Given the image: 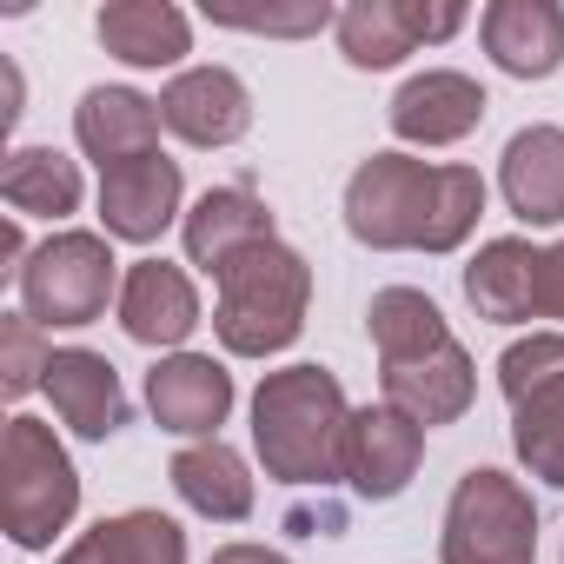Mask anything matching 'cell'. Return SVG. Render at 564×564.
I'll list each match as a JSON object with an SVG mask.
<instances>
[{
    "label": "cell",
    "instance_id": "obj_25",
    "mask_svg": "<svg viewBox=\"0 0 564 564\" xmlns=\"http://www.w3.org/2000/svg\"><path fill=\"white\" fill-rule=\"evenodd\" d=\"M0 199L28 219H67L80 206V166L54 147H14L0 166Z\"/></svg>",
    "mask_w": 564,
    "mask_h": 564
},
{
    "label": "cell",
    "instance_id": "obj_27",
    "mask_svg": "<svg viewBox=\"0 0 564 564\" xmlns=\"http://www.w3.org/2000/svg\"><path fill=\"white\" fill-rule=\"evenodd\" d=\"M213 28H239V34H319V28H339V14L326 0L313 8H206Z\"/></svg>",
    "mask_w": 564,
    "mask_h": 564
},
{
    "label": "cell",
    "instance_id": "obj_3",
    "mask_svg": "<svg viewBox=\"0 0 564 564\" xmlns=\"http://www.w3.org/2000/svg\"><path fill=\"white\" fill-rule=\"evenodd\" d=\"M346 438H352V405L326 366H286L265 372L252 392V445L265 458V478L279 485H339L346 478Z\"/></svg>",
    "mask_w": 564,
    "mask_h": 564
},
{
    "label": "cell",
    "instance_id": "obj_15",
    "mask_svg": "<svg viewBox=\"0 0 564 564\" xmlns=\"http://www.w3.org/2000/svg\"><path fill=\"white\" fill-rule=\"evenodd\" d=\"M485 54L511 80H544L564 67V8L557 0H491L478 14Z\"/></svg>",
    "mask_w": 564,
    "mask_h": 564
},
{
    "label": "cell",
    "instance_id": "obj_17",
    "mask_svg": "<svg viewBox=\"0 0 564 564\" xmlns=\"http://www.w3.org/2000/svg\"><path fill=\"white\" fill-rule=\"evenodd\" d=\"M47 399H54V412L80 432V438H113L120 425H127V386H120V372H113V359H100V352H87V346H67V352H54V366H47Z\"/></svg>",
    "mask_w": 564,
    "mask_h": 564
},
{
    "label": "cell",
    "instance_id": "obj_21",
    "mask_svg": "<svg viewBox=\"0 0 564 564\" xmlns=\"http://www.w3.org/2000/svg\"><path fill=\"white\" fill-rule=\"evenodd\" d=\"M94 34L127 67H173L193 54V21L173 0H107L94 14Z\"/></svg>",
    "mask_w": 564,
    "mask_h": 564
},
{
    "label": "cell",
    "instance_id": "obj_11",
    "mask_svg": "<svg viewBox=\"0 0 564 564\" xmlns=\"http://www.w3.org/2000/svg\"><path fill=\"white\" fill-rule=\"evenodd\" d=\"M147 405L160 419V432H180V438H219L226 412H232V372L206 352H173L147 372Z\"/></svg>",
    "mask_w": 564,
    "mask_h": 564
},
{
    "label": "cell",
    "instance_id": "obj_23",
    "mask_svg": "<svg viewBox=\"0 0 564 564\" xmlns=\"http://www.w3.org/2000/svg\"><path fill=\"white\" fill-rule=\"evenodd\" d=\"M61 564H186V531L166 511H120L67 544Z\"/></svg>",
    "mask_w": 564,
    "mask_h": 564
},
{
    "label": "cell",
    "instance_id": "obj_29",
    "mask_svg": "<svg viewBox=\"0 0 564 564\" xmlns=\"http://www.w3.org/2000/svg\"><path fill=\"white\" fill-rule=\"evenodd\" d=\"M206 564H286V557L265 551V544H226V551H213Z\"/></svg>",
    "mask_w": 564,
    "mask_h": 564
},
{
    "label": "cell",
    "instance_id": "obj_6",
    "mask_svg": "<svg viewBox=\"0 0 564 564\" xmlns=\"http://www.w3.org/2000/svg\"><path fill=\"white\" fill-rule=\"evenodd\" d=\"M445 564H538V505L518 478L478 465L458 478L445 505Z\"/></svg>",
    "mask_w": 564,
    "mask_h": 564
},
{
    "label": "cell",
    "instance_id": "obj_24",
    "mask_svg": "<svg viewBox=\"0 0 564 564\" xmlns=\"http://www.w3.org/2000/svg\"><path fill=\"white\" fill-rule=\"evenodd\" d=\"M173 491L199 511V518H219V524H239L252 511V478H246V458L219 438H199L173 458Z\"/></svg>",
    "mask_w": 564,
    "mask_h": 564
},
{
    "label": "cell",
    "instance_id": "obj_9",
    "mask_svg": "<svg viewBox=\"0 0 564 564\" xmlns=\"http://www.w3.org/2000/svg\"><path fill=\"white\" fill-rule=\"evenodd\" d=\"M458 28H465V8H452V0H438V8H425V0H352L339 14V47L352 67L379 74L419 54V41H452Z\"/></svg>",
    "mask_w": 564,
    "mask_h": 564
},
{
    "label": "cell",
    "instance_id": "obj_19",
    "mask_svg": "<svg viewBox=\"0 0 564 564\" xmlns=\"http://www.w3.org/2000/svg\"><path fill=\"white\" fill-rule=\"evenodd\" d=\"M120 326L127 339L140 346H180L193 326H199V293L193 279L166 259H140L127 279H120Z\"/></svg>",
    "mask_w": 564,
    "mask_h": 564
},
{
    "label": "cell",
    "instance_id": "obj_7",
    "mask_svg": "<svg viewBox=\"0 0 564 564\" xmlns=\"http://www.w3.org/2000/svg\"><path fill=\"white\" fill-rule=\"evenodd\" d=\"M498 386L511 405V445L524 471L564 491V333H531L505 346Z\"/></svg>",
    "mask_w": 564,
    "mask_h": 564
},
{
    "label": "cell",
    "instance_id": "obj_2",
    "mask_svg": "<svg viewBox=\"0 0 564 564\" xmlns=\"http://www.w3.org/2000/svg\"><path fill=\"white\" fill-rule=\"evenodd\" d=\"M366 333H372V346H379L386 405H399V412L419 419L425 432L465 419V405H471V392H478V372H471L465 346L452 339L445 313H438L425 293H412V286L372 293Z\"/></svg>",
    "mask_w": 564,
    "mask_h": 564
},
{
    "label": "cell",
    "instance_id": "obj_18",
    "mask_svg": "<svg viewBox=\"0 0 564 564\" xmlns=\"http://www.w3.org/2000/svg\"><path fill=\"white\" fill-rule=\"evenodd\" d=\"M538 259H544V246H531V239H491V246L465 265V300L478 306V319H491V326L544 319Z\"/></svg>",
    "mask_w": 564,
    "mask_h": 564
},
{
    "label": "cell",
    "instance_id": "obj_10",
    "mask_svg": "<svg viewBox=\"0 0 564 564\" xmlns=\"http://www.w3.org/2000/svg\"><path fill=\"white\" fill-rule=\"evenodd\" d=\"M419 458H425V425L405 419L399 405H366L352 412V438H346V485L372 505L399 498L412 478H419Z\"/></svg>",
    "mask_w": 564,
    "mask_h": 564
},
{
    "label": "cell",
    "instance_id": "obj_14",
    "mask_svg": "<svg viewBox=\"0 0 564 564\" xmlns=\"http://www.w3.org/2000/svg\"><path fill=\"white\" fill-rule=\"evenodd\" d=\"M485 107H491L485 87L465 80V74H452V67H438V74H412V80L392 94V133L412 140V147H452V140L478 133Z\"/></svg>",
    "mask_w": 564,
    "mask_h": 564
},
{
    "label": "cell",
    "instance_id": "obj_16",
    "mask_svg": "<svg viewBox=\"0 0 564 564\" xmlns=\"http://www.w3.org/2000/svg\"><path fill=\"white\" fill-rule=\"evenodd\" d=\"M160 100L133 94V87H87L80 113H74V140L87 147V160H100V173L160 153Z\"/></svg>",
    "mask_w": 564,
    "mask_h": 564
},
{
    "label": "cell",
    "instance_id": "obj_5",
    "mask_svg": "<svg viewBox=\"0 0 564 564\" xmlns=\"http://www.w3.org/2000/svg\"><path fill=\"white\" fill-rule=\"evenodd\" d=\"M80 511V478L54 425L41 419H8L0 432V524L21 551H47Z\"/></svg>",
    "mask_w": 564,
    "mask_h": 564
},
{
    "label": "cell",
    "instance_id": "obj_20",
    "mask_svg": "<svg viewBox=\"0 0 564 564\" xmlns=\"http://www.w3.org/2000/svg\"><path fill=\"white\" fill-rule=\"evenodd\" d=\"M498 186L524 226H557L564 219V127L511 133V147L498 160Z\"/></svg>",
    "mask_w": 564,
    "mask_h": 564
},
{
    "label": "cell",
    "instance_id": "obj_28",
    "mask_svg": "<svg viewBox=\"0 0 564 564\" xmlns=\"http://www.w3.org/2000/svg\"><path fill=\"white\" fill-rule=\"evenodd\" d=\"M538 293H544V319H564V246H544V259H538Z\"/></svg>",
    "mask_w": 564,
    "mask_h": 564
},
{
    "label": "cell",
    "instance_id": "obj_13",
    "mask_svg": "<svg viewBox=\"0 0 564 564\" xmlns=\"http://www.w3.org/2000/svg\"><path fill=\"white\" fill-rule=\"evenodd\" d=\"M160 120L186 147H232L252 127V94H246V80L232 67H186L160 94Z\"/></svg>",
    "mask_w": 564,
    "mask_h": 564
},
{
    "label": "cell",
    "instance_id": "obj_1",
    "mask_svg": "<svg viewBox=\"0 0 564 564\" xmlns=\"http://www.w3.org/2000/svg\"><path fill=\"white\" fill-rule=\"evenodd\" d=\"M485 213L478 166H425L412 153H372L346 180V232L379 252H452Z\"/></svg>",
    "mask_w": 564,
    "mask_h": 564
},
{
    "label": "cell",
    "instance_id": "obj_26",
    "mask_svg": "<svg viewBox=\"0 0 564 564\" xmlns=\"http://www.w3.org/2000/svg\"><path fill=\"white\" fill-rule=\"evenodd\" d=\"M47 366H54V346L41 339V326L28 313H0V392L28 399L34 386H47Z\"/></svg>",
    "mask_w": 564,
    "mask_h": 564
},
{
    "label": "cell",
    "instance_id": "obj_12",
    "mask_svg": "<svg viewBox=\"0 0 564 564\" xmlns=\"http://www.w3.org/2000/svg\"><path fill=\"white\" fill-rule=\"evenodd\" d=\"M180 160L166 153H147V160H127L113 173H100V219H107V239H133V246H153L173 213H180Z\"/></svg>",
    "mask_w": 564,
    "mask_h": 564
},
{
    "label": "cell",
    "instance_id": "obj_4",
    "mask_svg": "<svg viewBox=\"0 0 564 564\" xmlns=\"http://www.w3.org/2000/svg\"><path fill=\"white\" fill-rule=\"evenodd\" d=\"M306 300H313V265L286 246L265 239L246 246L226 272H219V306H213V333L226 352L239 359H272L306 333Z\"/></svg>",
    "mask_w": 564,
    "mask_h": 564
},
{
    "label": "cell",
    "instance_id": "obj_8",
    "mask_svg": "<svg viewBox=\"0 0 564 564\" xmlns=\"http://www.w3.org/2000/svg\"><path fill=\"white\" fill-rule=\"evenodd\" d=\"M113 279H120V259L100 232H54L47 246L28 252L21 265V313L54 333V326H94L113 300Z\"/></svg>",
    "mask_w": 564,
    "mask_h": 564
},
{
    "label": "cell",
    "instance_id": "obj_22",
    "mask_svg": "<svg viewBox=\"0 0 564 564\" xmlns=\"http://www.w3.org/2000/svg\"><path fill=\"white\" fill-rule=\"evenodd\" d=\"M265 239H279L272 232V213L246 193V186H213L193 213H186V259L199 265V272H226L246 246H265Z\"/></svg>",
    "mask_w": 564,
    "mask_h": 564
}]
</instances>
